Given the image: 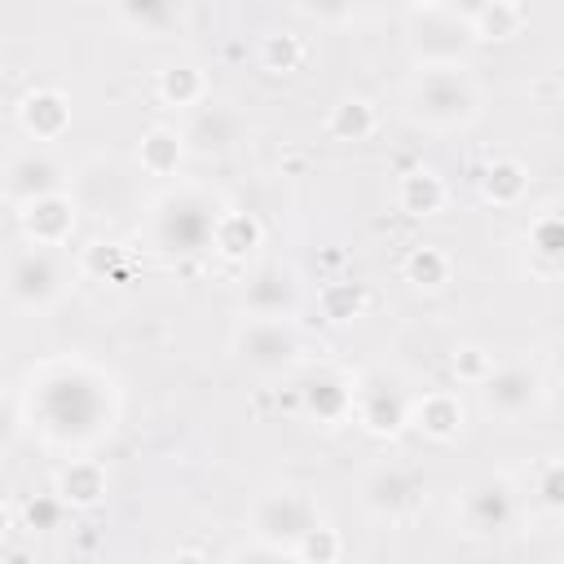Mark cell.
Segmentation results:
<instances>
[{
  "mask_svg": "<svg viewBox=\"0 0 564 564\" xmlns=\"http://www.w3.org/2000/svg\"><path fill=\"white\" fill-rule=\"evenodd\" d=\"M31 419L53 445H93L115 427V379L79 357L44 361L26 375Z\"/></svg>",
  "mask_w": 564,
  "mask_h": 564,
  "instance_id": "1",
  "label": "cell"
},
{
  "mask_svg": "<svg viewBox=\"0 0 564 564\" xmlns=\"http://www.w3.org/2000/svg\"><path fill=\"white\" fill-rule=\"evenodd\" d=\"M220 198L194 181L185 185H172L167 194H159L150 203V216H145V247L167 256V260H185V256H198L207 251L212 242V225L220 216Z\"/></svg>",
  "mask_w": 564,
  "mask_h": 564,
  "instance_id": "2",
  "label": "cell"
},
{
  "mask_svg": "<svg viewBox=\"0 0 564 564\" xmlns=\"http://www.w3.org/2000/svg\"><path fill=\"white\" fill-rule=\"evenodd\" d=\"M480 110L485 93L463 66H419V75L405 84V115L432 132L471 128Z\"/></svg>",
  "mask_w": 564,
  "mask_h": 564,
  "instance_id": "3",
  "label": "cell"
},
{
  "mask_svg": "<svg viewBox=\"0 0 564 564\" xmlns=\"http://www.w3.org/2000/svg\"><path fill=\"white\" fill-rule=\"evenodd\" d=\"M410 401H414V383L397 366L379 361L352 375V419L375 441H397L410 427Z\"/></svg>",
  "mask_w": 564,
  "mask_h": 564,
  "instance_id": "4",
  "label": "cell"
},
{
  "mask_svg": "<svg viewBox=\"0 0 564 564\" xmlns=\"http://www.w3.org/2000/svg\"><path fill=\"white\" fill-rule=\"evenodd\" d=\"M229 352L242 370L273 379L286 375L304 361V335L295 326V317H256L242 313V322L229 330Z\"/></svg>",
  "mask_w": 564,
  "mask_h": 564,
  "instance_id": "5",
  "label": "cell"
},
{
  "mask_svg": "<svg viewBox=\"0 0 564 564\" xmlns=\"http://www.w3.org/2000/svg\"><path fill=\"white\" fill-rule=\"evenodd\" d=\"M0 295L18 313H48L66 295V264L57 260V247H13L0 264Z\"/></svg>",
  "mask_w": 564,
  "mask_h": 564,
  "instance_id": "6",
  "label": "cell"
},
{
  "mask_svg": "<svg viewBox=\"0 0 564 564\" xmlns=\"http://www.w3.org/2000/svg\"><path fill=\"white\" fill-rule=\"evenodd\" d=\"M458 533L463 538H480V542H494V538H507L516 524H520V494L507 476H476L463 494H458Z\"/></svg>",
  "mask_w": 564,
  "mask_h": 564,
  "instance_id": "7",
  "label": "cell"
},
{
  "mask_svg": "<svg viewBox=\"0 0 564 564\" xmlns=\"http://www.w3.org/2000/svg\"><path fill=\"white\" fill-rule=\"evenodd\" d=\"M480 410L498 423H520L546 401V375L533 361H494V370L476 383Z\"/></svg>",
  "mask_w": 564,
  "mask_h": 564,
  "instance_id": "8",
  "label": "cell"
},
{
  "mask_svg": "<svg viewBox=\"0 0 564 564\" xmlns=\"http://www.w3.org/2000/svg\"><path fill=\"white\" fill-rule=\"evenodd\" d=\"M317 520H322V507H317V498H313L308 489L278 485V489H269V494H260V498L251 502L247 529H251V538H264V542H273V546H282V551L291 555L295 538H300L308 524H317Z\"/></svg>",
  "mask_w": 564,
  "mask_h": 564,
  "instance_id": "9",
  "label": "cell"
},
{
  "mask_svg": "<svg viewBox=\"0 0 564 564\" xmlns=\"http://www.w3.org/2000/svg\"><path fill=\"white\" fill-rule=\"evenodd\" d=\"M405 44H410V57L419 66H463L467 53L476 48L471 40V26L467 18L449 13V9H414L410 26H405Z\"/></svg>",
  "mask_w": 564,
  "mask_h": 564,
  "instance_id": "10",
  "label": "cell"
},
{
  "mask_svg": "<svg viewBox=\"0 0 564 564\" xmlns=\"http://www.w3.org/2000/svg\"><path fill=\"white\" fill-rule=\"evenodd\" d=\"M427 498V485L414 467L405 463H375L366 476H361V507L383 520V524H401L410 520Z\"/></svg>",
  "mask_w": 564,
  "mask_h": 564,
  "instance_id": "11",
  "label": "cell"
},
{
  "mask_svg": "<svg viewBox=\"0 0 564 564\" xmlns=\"http://www.w3.org/2000/svg\"><path fill=\"white\" fill-rule=\"evenodd\" d=\"M295 397H300V414L317 427H339L352 419V375H344L335 366L308 370L300 379Z\"/></svg>",
  "mask_w": 564,
  "mask_h": 564,
  "instance_id": "12",
  "label": "cell"
},
{
  "mask_svg": "<svg viewBox=\"0 0 564 564\" xmlns=\"http://www.w3.org/2000/svg\"><path fill=\"white\" fill-rule=\"evenodd\" d=\"M75 220H79V203L66 189L40 194V198H31V203L18 207V234H22V242H35V247H62V242H70Z\"/></svg>",
  "mask_w": 564,
  "mask_h": 564,
  "instance_id": "13",
  "label": "cell"
},
{
  "mask_svg": "<svg viewBox=\"0 0 564 564\" xmlns=\"http://www.w3.org/2000/svg\"><path fill=\"white\" fill-rule=\"evenodd\" d=\"M53 189H66V172L48 150H22V154L4 159L0 198H9L13 207H22V203H31L40 194H53Z\"/></svg>",
  "mask_w": 564,
  "mask_h": 564,
  "instance_id": "14",
  "label": "cell"
},
{
  "mask_svg": "<svg viewBox=\"0 0 564 564\" xmlns=\"http://www.w3.org/2000/svg\"><path fill=\"white\" fill-rule=\"evenodd\" d=\"M410 427H414L419 436L436 441V445H449V441L463 436L467 410H463L458 392H449V388H427V392H414V401H410Z\"/></svg>",
  "mask_w": 564,
  "mask_h": 564,
  "instance_id": "15",
  "label": "cell"
},
{
  "mask_svg": "<svg viewBox=\"0 0 564 564\" xmlns=\"http://www.w3.org/2000/svg\"><path fill=\"white\" fill-rule=\"evenodd\" d=\"M300 308V282L282 264H264L242 282V313L256 317H291Z\"/></svg>",
  "mask_w": 564,
  "mask_h": 564,
  "instance_id": "16",
  "label": "cell"
},
{
  "mask_svg": "<svg viewBox=\"0 0 564 564\" xmlns=\"http://www.w3.org/2000/svg\"><path fill=\"white\" fill-rule=\"evenodd\" d=\"M225 264H247L256 260V251L264 247V225L256 212L242 207H220L216 225H212V242H207Z\"/></svg>",
  "mask_w": 564,
  "mask_h": 564,
  "instance_id": "17",
  "label": "cell"
},
{
  "mask_svg": "<svg viewBox=\"0 0 564 564\" xmlns=\"http://www.w3.org/2000/svg\"><path fill=\"white\" fill-rule=\"evenodd\" d=\"M18 128L31 141H57L70 128V97L62 88H31L18 101Z\"/></svg>",
  "mask_w": 564,
  "mask_h": 564,
  "instance_id": "18",
  "label": "cell"
},
{
  "mask_svg": "<svg viewBox=\"0 0 564 564\" xmlns=\"http://www.w3.org/2000/svg\"><path fill=\"white\" fill-rule=\"evenodd\" d=\"M524 264L529 273L538 278H555L560 264H564V220H560V207H542L533 220H529V234H524Z\"/></svg>",
  "mask_w": 564,
  "mask_h": 564,
  "instance_id": "19",
  "label": "cell"
},
{
  "mask_svg": "<svg viewBox=\"0 0 564 564\" xmlns=\"http://www.w3.org/2000/svg\"><path fill=\"white\" fill-rule=\"evenodd\" d=\"M110 476L97 458H70L57 476H53V494L66 502V511H93L106 502Z\"/></svg>",
  "mask_w": 564,
  "mask_h": 564,
  "instance_id": "20",
  "label": "cell"
},
{
  "mask_svg": "<svg viewBox=\"0 0 564 564\" xmlns=\"http://www.w3.org/2000/svg\"><path fill=\"white\" fill-rule=\"evenodd\" d=\"M476 189H480V198L489 207H502V212L507 207H520L529 198V167L520 159H511V154H498V159H489L480 167Z\"/></svg>",
  "mask_w": 564,
  "mask_h": 564,
  "instance_id": "21",
  "label": "cell"
},
{
  "mask_svg": "<svg viewBox=\"0 0 564 564\" xmlns=\"http://www.w3.org/2000/svg\"><path fill=\"white\" fill-rule=\"evenodd\" d=\"M445 203H449V185L441 181V172H432V167H410V172H401V181H397V207H401L405 216L432 220V216L445 212Z\"/></svg>",
  "mask_w": 564,
  "mask_h": 564,
  "instance_id": "22",
  "label": "cell"
},
{
  "mask_svg": "<svg viewBox=\"0 0 564 564\" xmlns=\"http://www.w3.org/2000/svg\"><path fill=\"white\" fill-rule=\"evenodd\" d=\"M185 137L176 132V128H167V123H150L145 132H141V141H137V167L145 172V176H176L181 172V163H185Z\"/></svg>",
  "mask_w": 564,
  "mask_h": 564,
  "instance_id": "23",
  "label": "cell"
},
{
  "mask_svg": "<svg viewBox=\"0 0 564 564\" xmlns=\"http://www.w3.org/2000/svg\"><path fill=\"white\" fill-rule=\"evenodd\" d=\"M401 278H405L414 291H423V295L445 291L449 278H454V256H449L441 242H414V247L401 256Z\"/></svg>",
  "mask_w": 564,
  "mask_h": 564,
  "instance_id": "24",
  "label": "cell"
},
{
  "mask_svg": "<svg viewBox=\"0 0 564 564\" xmlns=\"http://www.w3.org/2000/svg\"><path fill=\"white\" fill-rule=\"evenodd\" d=\"M115 13L119 22L141 35V40H159L167 31L181 26V13H185V0H115Z\"/></svg>",
  "mask_w": 564,
  "mask_h": 564,
  "instance_id": "25",
  "label": "cell"
},
{
  "mask_svg": "<svg viewBox=\"0 0 564 564\" xmlns=\"http://www.w3.org/2000/svg\"><path fill=\"white\" fill-rule=\"evenodd\" d=\"M207 75L194 66V62H167L159 75H154V97L172 110H194L207 101Z\"/></svg>",
  "mask_w": 564,
  "mask_h": 564,
  "instance_id": "26",
  "label": "cell"
},
{
  "mask_svg": "<svg viewBox=\"0 0 564 564\" xmlns=\"http://www.w3.org/2000/svg\"><path fill=\"white\" fill-rule=\"evenodd\" d=\"M181 137H185V145H194L198 154H229V150L238 145V137H242V123H238V115L225 110V106H203L198 119L189 123V132H181Z\"/></svg>",
  "mask_w": 564,
  "mask_h": 564,
  "instance_id": "27",
  "label": "cell"
},
{
  "mask_svg": "<svg viewBox=\"0 0 564 564\" xmlns=\"http://www.w3.org/2000/svg\"><path fill=\"white\" fill-rule=\"evenodd\" d=\"M366 308H370V291H366V282H357V278H330V282L317 286V313H322V322H330V326H348V322H357Z\"/></svg>",
  "mask_w": 564,
  "mask_h": 564,
  "instance_id": "28",
  "label": "cell"
},
{
  "mask_svg": "<svg viewBox=\"0 0 564 564\" xmlns=\"http://www.w3.org/2000/svg\"><path fill=\"white\" fill-rule=\"evenodd\" d=\"M467 26H471L476 44H507L524 31V4L520 0H489L467 18Z\"/></svg>",
  "mask_w": 564,
  "mask_h": 564,
  "instance_id": "29",
  "label": "cell"
},
{
  "mask_svg": "<svg viewBox=\"0 0 564 564\" xmlns=\"http://www.w3.org/2000/svg\"><path fill=\"white\" fill-rule=\"evenodd\" d=\"M379 128V110L366 97H339L326 115V132L335 141H370Z\"/></svg>",
  "mask_w": 564,
  "mask_h": 564,
  "instance_id": "30",
  "label": "cell"
},
{
  "mask_svg": "<svg viewBox=\"0 0 564 564\" xmlns=\"http://www.w3.org/2000/svg\"><path fill=\"white\" fill-rule=\"evenodd\" d=\"M79 273H88L93 282H119L132 273V251L123 242H110V238H93L84 251H79Z\"/></svg>",
  "mask_w": 564,
  "mask_h": 564,
  "instance_id": "31",
  "label": "cell"
},
{
  "mask_svg": "<svg viewBox=\"0 0 564 564\" xmlns=\"http://www.w3.org/2000/svg\"><path fill=\"white\" fill-rule=\"evenodd\" d=\"M339 555H344V533L326 516L317 524H308L291 546V560H304V564H335Z\"/></svg>",
  "mask_w": 564,
  "mask_h": 564,
  "instance_id": "32",
  "label": "cell"
},
{
  "mask_svg": "<svg viewBox=\"0 0 564 564\" xmlns=\"http://www.w3.org/2000/svg\"><path fill=\"white\" fill-rule=\"evenodd\" d=\"M304 57H308V44H304L295 31H269V35L260 40V66L273 70V75L300 70Z\"/></svg>",
  "mask_w": 564,
  "mask_h": 564,
  "instance_id": "33",
  "label": "cell"
},
{
  "mask_svg": "<svg viewBox=\"0 0 564 564\" xmlns=\"http://www.w3.org/2000/svg\"><path fill=\"white\" fill-rule=\"evenodd\" d=\"M529 494H533V502H538L542 516H560V511H564V463H560V454H546V458L533 467Z\"/></svg>",
  "mask_w": 564,
  "mask_h": 564,
  "instance_id": "34",
  "label": "cell"
},
{
  "mask_svg": "<svg viewBox=\"0 0 564 564\" xmlns=\"http://www.w3.org/2000/svg\"><path fill=\"white\" fill-rule=\"evenodd\" d=\"M66 524V502L57 494H31L18 507V529L26 533H57Z\"/></svg>",
  "mask_w": 564,
  "mask_h": 564,
  "instance_id": "35",
  "label": "cell"
},
{
  "mask_svg": "<svg viewBox=\"0 0 564 564\" xmlns=\"http://www.w3.org/2000/svg\"><path fill=\"white\" fill-rule=\"evenodd\" d=\"M449 370H454V379H458V383L476 388V383L494 370V352H489V348H480V344H463V348L449 357Z\"/></svg>",
  "mask_w": 564,
  "mask_h": 564,
  "instance_id": "36",
  "label": "cell"
},
{
  "mask_svg": "<svg viewBox=\"0 0 564 564\" xmlns=\"http://www.w3.org/2000/svg\"><path fill=\"white\" fill-rule=\"evenodd\" d=\"M357 9V0H300V13L317 18V22H348Z\"/></svg>",
  "mask_w": 564,
  "mask_h": 564,
  "instance_id": "37",
  "label": "cell"
},
{
  "mask_svg": "<svg viewBox=\"0 0 564 564\" xmlns=\"http://www.w3.org/2000/svg\"><path fill=\"white\" fill-rule=\"evenodd\" d=\"M229 560H291L282 546H273V542H264V538H251V542H242V546H234L229 551Z\"/></svg>",
  "mask_w": 564,
  "mask_h": 564,
  "instance_id": "38",
  "label": "cell"
},
{
  "mask_svg": "<svg viewBox=\"0 0 564 564\" xmlns=\"http://www.w3.org/2000/svg\"><path fill=\"white\" fill-rule=\"evenodd\" d=\"M18 427H22V410L0 392V445H9L18 436Z\"/></svg>",
  "mask_w": 564,
  "mask_h": 564,
  "instance_id": "39",
  "label": "cell"
},
{
  "mask_svg": "<svg viewBox=\"0 0 564 564\" xmlns=\"http://www.w3.org/2000/svg\"><path fill=\"white\" fill-rule=\"evenodd\" d=\"M529 93H533L542 106H555V97H560V79H555V70H546L542 79H533V84H529Z\"/></svg>",
  "mask_w": 564,
  "mask_h": 564,
  "instance_id": "40",
  "label": "cell"
},
{
  "mask_svg": "<svg viewBox=\"0 0 564 564\" xmlns=\"http://www.w3.org/2000/svg\"><path fill=\"white\" fill-rule=\"evenodd\" d=\"M480 4H489V0H441V9H449V13H458V18H471Z\"/></svg>",
  "mask_w": 564,
  "mask_h": 564,
  "instance_id": "41",
  "label": "cell"
},
{
  "mask_svg": "<svg viewBox=\"0 0 564 564\" xmlns=\"http://www.w3.org/2000/svg\"><path fill=\"white\" fill-rule=\"evenodd\" d=\"M13 529H18V511H13V507H9L4 498H0V542H4V538H9Z\"/></svg>",
  "mask_w": 564,
  "mask_h": 564,
  "instance_id": "42",
  "label": "cell"
},
{
  "mask_svg": "<svg viewBox=\"0 0 564 564\" xmlns=\"http://www.w3.org/2000/svg\"><path fill=\"white\" fill-rule=\"evenodd\" d=\"M405 4H410V9H436L441 0H405Z\"/></svg>",
  "mask_w": 564,
  "mask_h": 564,
  "instance_id": "43",
  "label": "cell"
},
{
  "mask_svg": "<svg viewBox=\"0 0 564 564\" xmlns=\"http://www.w3.org/2000/svg\"><path fill=\"white\" fill-rule=\"evenodd\" d=\"M79 4H84V0H79Z\"/></svg>",
  "mask_w": 564,
  "mask_h": 564,
  "instance_id": "44",
  "label": "cell"
}]
</instances>
